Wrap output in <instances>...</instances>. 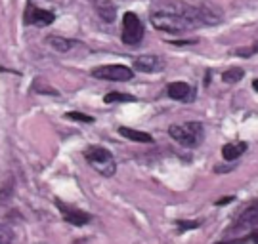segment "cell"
<instances>
[{
    "label": "cell",
    "instance_id": "1",
    "mask_svg": "<svg viewBox=\"0 0 258 244\" xmlns=\"http://www.w3.org/2000/svg\"><path fill=\"white\" fill-rule=\"evenodd\" d=\"M149 21L157 31L170 35H184L205 25L197 4L184 0H161L149 10Z\"/></svg>",
    "mask_w": 258,
    "mask_h": 244
},
{
    "label": "cell",
    "instance_id": "2",
    "mask_svg": "<svg viewBox=\"0 0 258 244\" xmlns=\"http://www.w3.org/2000/svg\"><path fill=\"white\" fill-rule=\"evenodd\" d=\"M168 134L180 145L194 149V147H199V145L203 143L205 128L201 122L189 120V122H182V124H172V126L168 128Z\"/></svg>",
    "mask_w": 258,
    "mask_h": 244
},
{
    "label": "cell",
    "instance_id": "3",
    "mask_svg": "<svg viewBox=\"0 0 258 244\" xmlns=\"http://www.w3.org/2000/svg\"><path fill=\"white\" fill-rule=\"evenodd\" d=\"M84 158L103 178H111V176H115V172H117V162H115L111 151H107L105 147H100V145L86 147L84 149Z\"/></svg>",
    "mask_w": 258,
    "mask_h": 244
},
{
    "label": "cell",
    "instance_id": "4",
    "mask_svg": "<svg viewBox=\"0 0 258 244\" xmlns=\"http://www.w3.org/2000/svg\"><path fill=\"white\" fill-rule=\"evenodd\" d=\"M144 38V23L134 12H126L122 16V33L120 40L126 46H136Z\"/></svg>",
    "mask_w": 258,
    "mask_h": 244
},
{
    "label": "cell",
    "instance_id": "5",
    "mask_svg": "<svg viewBox=\"0 0 258 244\" xmlns=\"http://www.w3.org/2000/svg\"><path fill=\"white\" fill-rule=\"evenodd\" d=\"M92 76L98 80H113V82H128L134 76V71L126 65H100L92 69Z\"/></svg>",
    "mask_w": 258,
    "mask_h": 244
},
{
    "label": "cell",
    "instance_id": "6",
    "mask_svg": "<svg viewBox=\"0 0 258 244\" xmlns=\"http://www.w3.org/2000/svg\"><path fill=\"white\" fill-rule=\"evenodd\" d=\"M254 229H258V200L250 202L249 206L237 216L230 233H252Z\"/></svg>",
    "mask_w": 258,
    "mask_h": 244
},
{
    "label": "cell",
    "instance_id": "7",
    "mask_svg": "<svg viewBox=\"0 0 258 244\" xmlns=\"http://www.w3.org/2000/svg\"><path fill=\"white\" fill-rule=\"evenodd\" d=\"M54 202H55V206H57V210L61 212L63 221H67L69 225L83 227L92 221V216H90L88 212L77 208V206H73V204H67V202H63V200H59V199H55Z\"/></svg>",
    "mask_w": 258,
    "mask_h": 244
},
{
    "label": "cell",
    "instance_id": "8",
    "mask_svg": "<svg viewBox=\"0 0 258 244\" xmlns=\"http://www.w3.org/2000/svg\"><path fill=\"white\" fill-rule=\"evenodd\" d=\"M25 25H37V27H48V25H52L55 21V14L54 12H50V10H42V8H37L35 4H33V0H29L27 2V8H25Z\"/></svg>",
    "mask_w": 258,
    "mask_h": 244
},
{
    "label": "cell",
    "instance_id": "9",
    "mask_svg": "<svg viewBox=\"0 0 258 244\" xmlns=\"http://www.w3.org/2000/svg\"><path fill=\"white\" fill-rule=\"evenodd\" d=\"M134 69L140 72H159L165 69V61L159 55L144 54L134 59Z\"/></svg>",
    "mask_w": 258,
    "mask_h": 244
},
{
    "label": "cell",
    "instance_id": "10",
    "mask_svg": "<svg viewBox=\"0 0 258 244\" xmlns=\"http://www.w3.org/2000/svg\"><path fill=\"white\" fill-rule=\"evenodd\" d=\"M166 94L176 101H191L195 98L194 88L187 82H170L166 86Z\"/></svg>",
    "mask_w": 258,
    "mask_h": 244
},
{
    "label": "cell",
    "instance_id": "11",
    "mask_svg": "<svg viewBox=\"0 0 258 244\" xmlns=\"http://www.w3.org/2000/svg\"><path fill=\"white\" fill-rule=\"evenodd\" d=\"M197 8H199V14H201V19H203L205 25H216L222 21V12L220 8H216L211 2H205V0H199L195 2Z\"/></svg>",
    "mask_w": 258,
    "mask_h": 244
},
{
    "label": "cell",
    "instance_id": "12",
    "mask_svg": "<svg viewBox=\"0 0 258 244\" xmlns=\"http://www.w3.org/2000/svg\"><path fill=\"white\" fill-rule=\"evenodd\" d=\"M46 44L50 46L52 50H55V52H61V54H65V52L73 50L75 46H77V42H75V40H71V38H65V36L50 35V36H46Z\"/></svg>",
    "mask_w": 258,
    "mask_h": 244
},
{
    "label": "cell",
    "instance_id": "13",
    "mask_svg": "<svg viewBox=\"0 0 258 244\" xmlns=\"http://www.w3.org/2000/svg\"><path fill=\"white\" fill-rule=\"evenodd\" d=\"M119 132L122 137H126L130 141H138V143H153V137L148 132H140V130H132L128 126H119Z\"/></svg>",
    "mask_w": 258,
    "mask_h": 244
},
{
    "label": "cell",
    "instance_id": "14",
    "mask_svg": "<svg viewBox=\"0 0 258 244\" xmlns=\"http://www.w3.org/2000/svg\"><path fill=\"white\" fill-rule=\"evenodd\" d=\"M245 151H247L245 141H233V143H226L222 147V156H224V160H237Z\"/></svg>",
    "mask_w": 258,
    "mask_h": 244
},
{
    "label": "cell",
    "instance_id": "15",
    "mask_svg": "<svg viewBox=\"0 0 258 244\" xmlns=\"http://www.w3.org/2000/svg\"><path fill=\"white\" fill-rule=\"evenodd\" d=\"M96 12L107 23H113L115 18H117V6L111 0H100V2H96Z\"/></svg>",
    "mask_w": 258,
    "mask_h": 244
},
{
    "label": "cell",
    "instance_id": "16",
    "mask_svg": "<svg viewBox=\"0 0 258 244\" xmlns=\"http://www.w3.org/2000/svg\"><path fill=\"white\" fill-rule=\"evenodd\" d=\"M115 101H119V103H134L138 100L134 96H130V94H120V92H109L103 98V103H115Z\"/></svg>",
    "mask_w": 258,
    "mask_h": 244
},
{
    "label": "cell",
    "instance_id": "17",
    "mask_svg": "<svg viewBox=\"0 0 258 244\" xmlns=\"http://www.w3.org/2000/svg\"><path fill=\"white\" fill-rule=\"evenodd\" d=\"M243 76H245V71H243L241 67H231V69H228V71H224L222 80L228 82V84H235V82H239Z\"/></svg>",
    "mask_w": 258,
    "mask_h": 244
},
{
    "label": "cell",
    "instance_id": "18",
    "mask_svg": "<svg viewBox=\"0 0 258 244\" xmlns=\"http://www.w3.org/2000/svg\"><path fill=\"white\" fill-rule=\"evenodd\" d=\"M65 117L71 118V120H77V122H83V124H92L94 120H96V118L90 117V115H84V113H79V111H69Z\"/></svg>",
    "mask_w": 258,
    "mask_h": 244
},
{
    "label": "cell",
    "instance_id": "19",
    "mask_svg": "<svg viewBox=\"0 0 258 244\" xmlns=\"http://www.w3.org/2000/svg\"><path fill=\"white\" fill-rule=\"evenodd\" d=\"M12 238H14L12 229L4 223H0V244H12Z\"/></svg>",
    "mask_w": 258,
    "mask_h": 244
},
{
    "label": "cell",
    "instance_id": "20",
    "mask_svg": "<svg viewBox=\"0 0 258 244\" xmlns=\"http://www.w3.org/2000/svg\"><path fill=\"white\" fill-rule=\"evenodd\" d=\"M176 225L180 231H187V229H195V227L201 225V221L199 219H180V221H176Z\"/></svg>",
    "mask_w": 258,
    "mask_h": 244
},
{
    "label": "cell",
    "instance_id": "21",
    "mask_svg": "<svg viewBox=\"0 0 258 244\" xmlns=\"http://www.w3.org/2000/svg\"><path fill=\"white\" fill-rule=\"evenodd\" d=\"M254 52H258V42L256 44H252V48H243V50H237L235 54L241 55V57H249V55H252Z\"/></svg>",
    "mask_w": 258,
    "mask_h": 244
},
{
    "label": "cell",
    "instance_id": "22",
    "mask_svg": "<svg viewBox=\"0 0 258 244\" xmlns=\"http://www.w3.org/2000/svg\"><path fill=\"white\" fill-rule=\"evenodd\" d=\"M233 199L235 197H222L218 202H216V206H224V204H230V202H233Z\"/></svg>",
    "mask_w": 258,
    "mask_h": 244
},
{
    "label": "cell",
    "instance_id": "23",
    "mask_svg": "<svg viewBox=\"0 0 258 244\" xmlns=\"http://www.w3.org/2000/svg\"><path fill=\"white\" fill-rule=\"evenodd\" d=\"M252 88L258 92V78H256V80H252Z\"/></svg>",
    "mask_w": 258,
    "mask_h": 244
},
{
    "label": "cell",
    "instance_id": "24",
    "mask_svg": "<svg viewBox=\"0 0 258 244\" xmlns=\"http://www.w3.org/2000/svg\"><path fill=\"white\" fill-rule=\"evenodd\" d=\"M75 244H84V240H77Z\"/></svg>",
    "mask_w": 258,
    "mask_h": 244
}]
</instances>
